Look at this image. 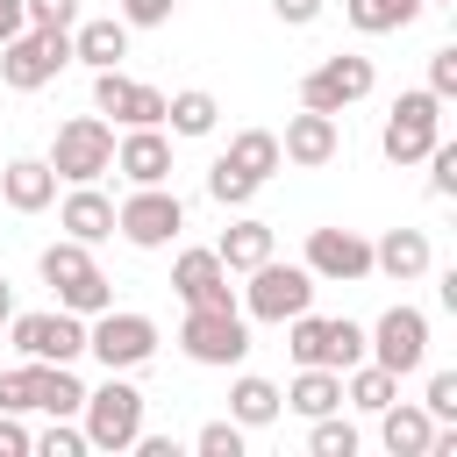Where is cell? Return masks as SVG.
<instances>
[{
	"label": "cell",
	"mask_w": 457,
	"mask_h": 457,
	"mask_svg": "<svg viewBox=\"0 0 457 457\" xmlns=\"http://www.w3.org/2000/svg\"><path fill=\"white\" fill-rule=\"evenodd\" d=\"M64 186H93L100 171H114V129L100 121V114H79V121H64L57 136H50V157H43Z\"/></svg>",
	"instance_id": "obj_1"
},
{
	"label": "cell",
	"mask_w": 457,
	"mask_h": 457,
	"mask_svg": "<svg viewBox=\"0 0 457 457\" xmlns=\"http://www.w3.org/2000/svg\"><path fill=\"white\" fill-rule=\"evenodd\" d=\"M64 64H71V29H21V36L0 43V79H7L14 93L50 86Z\"/></svg>",
	"instance_id": "obj_2"
},
{
	"label": "cell",
	"mask_w": 457,
	"mask_h": 457,
	"mask_svg": "<svg viewBox=\"0 0 457 457\" xmlns=\"http://www.w3.org/2000/svg\"><path fill=\"white\" fill-rule=\"evenodd\" d=\"M86 350L107 364V371H136L157 357V321L150 314H129V307H100L86 321Z\"/></svg>",
	"instance_id": "obj_3"
},
{
	"label": "cell",
	"mask_w": 457,
	"mask_h": 457,
	"mask_svg": "<svg viewBox=\"0 0 457 457\" xmlns=\"http://www.w3.org/2000/svg\"><path fill=\"white\" fill-rule=\"evenodd\" d=\"M179 350H186L193 364H214V371H228V364H243V357H250V321H243L236 307H186Z\"/></svg>",
	"instance_id": "obj_4"
},
{
	"label": "cell",
	"mask_w": 457,
	"mask_h": 457,
	"mask_svg": "<svg viewBox=\"0 0 457 457\" xmlns=\"http://www.w3.org/2000/svg\"><path fill=\"white\" fill-rule=\"evenodd\" d=\"M286 350L300 357V364H328V371H350V364H364V328L357 321H321V314H293L286 321Z\"/></svg>",
	"instance_id": "obj_5"
},
{
	"label": "cell",
	"mask_w": 457,
	"mask_h": 457,
	"mask_svg": "<svg viewBox=\"0 0 457 457\" xmlns=\"http://www.w3.org/2000/svg\"><path fill=\"white\" fill-rule=\"evenodd\" d=\"M86 443L93 450H129L136 436H143V393L121 378V371H107V386L100 393H86Z\"/></svg>",
	"instance_id": "obj_6"
},
{
	"label": "cell",
	"mask_w": 457,
	"mask_h": 457,
	"mask_svg": "<svg viewBox=\"0 0 457 457\" xmlns=\"http://www.w3.org/2000/svg\"><path fill=\"white\" fill-rule=\"evenodd\" d=\"M364 357L386 364L393 378L421 371V364H428V314H421V307H386V314L371 321V336H364Z\"/></svg>",
	"instance_id": "obj_7"
},
{
	"label": "cell",
	"mask_w": 457,
	"mask_h": 457,
	"mask_svg": "<svg viewBox=\"0 0 457 457\" xmlns=\"http://www.w3.org/2000/svg\"><path fill=\"white\" fill-rule=\"evenodd\" d=\"M436 136H443V100H436V93L421 86V93H400V100H393V114H386V136H378V150H386L393 164H421Z\"/></svg>",
	"instance_id": "obj_8"
},
{
	"label": "cell",
	"mask_w": 457,
	"mask_h": 457,
	"mask_svg": "<svg viewBox=\"0 0 457 457\" xmlns=\"http://www.w3.org/2000/svg\"><path fill=\"white\" fill-rule=\"evenodd\" d=\"M314 271L307 264H278V257H264L257 271H250V321H293L300 307H314Z\"/></svg>",
	"instance_id": "obj_9"
},
{
	"label": "cell",
	"mask_w": 457,
	"mask_h": 457,
	"mask_svg": "<svg viewBox=\"0 0 457 457\" xmlns=\"http://www.w3.org/2000/svg\"><path fill=\"white\" fill-rule=\"evenodd\" d=\"M114 228H121L136 250H164V243L186 228V207H179V193H164V186H136V193L114 207Z\"/></svg>",
	"instance_id": "obj_10"
},
{
	"label": "cell",
	"mask_w": 457,
	"mask_h": 457,
	"mask_svg": "<svg viewBox=\"0 0 457 457\" xmlns=\"http://www.w3.org/2000/svg\"><path fill=\"white\" fill-rule=\"evenodd\" d=\"M14 350L36 364H71L86 357V314L57 307V314H14Z\"/></svg>",
	"instance_id": "obj_11"
},
{
	"label": "cell",
	"mask_w": 457,
	"mask_h": 457,
	"mask_svg": "<svg viewBox=\"0 0 457 457\" xmlns=\"http://www.w3.org/2000/svg\"><path fill=\"white\" fill-rule=\"evenodd\" d=\"M364 93H371V57H328L300 79V107H314V114H343Z\"/></svg>",
	"instance_id": "obj_12"
},
{
	"label": "cell",
	"mask_w": 457,
	"mask_h": 457,
	"mask_svg": "<svg viewBox=\"0 0 457 457\" xmlns=\"http://www.w3.org/2000/svg\"><path fill=\"white\" fill-rule=\"evenodd\" d=\"M93 107L114 114V121H129V129H164V93L143 86V79H129L121 64L93 71Z\"/></svg>",
	"instance_id": "obj_13"
},
{
	"label": "cell",
	"mask_w": 457,
	"mask_h": 457,
	"mask_svg": "<svg viewBox=\"0 0 457 457\" xmlns=\"http://www.w3.org/2000/svg\"><path fill=\"white\" fill-rule=\"evenodd\" d=\"M307 271L350 286V278L371 271V243H364L357 228H307Z\"/></svg>",
	"instance_id": "obj_14"
},
{
	"label": "cell",
	"mask_w": 457,
	"mask_h": 457,
	"mask_svg": "<svg viewBox=\"0 0 457 457\" xmlns=\"http://www.w3.org/2000/svg\"><path fill=\"white\" fill-rule=\"evenodd\" d=\"M171 293H179L186 307H236V293H228V264H221L214 250H179V264H171Z\"/></svg>",
	"instance_id": "obj_15"
},
{
	"label": "cell",
	"mask_w": 457,
	"mask_h": 457,
	"mask_svg": "<svg viewBox=\"0 0 457 457\" xmlns=\"http://www.w3.org/2000/svg\"><path fill=\"white\" fill-rule=\"evenodd\" d=\"M336 150H343V136H336V114H314V107H300V114L286 121V136H278V157H286V164H300V171L328 164Z\"/></svg>",
	"instance_id": "obj_16"
},
{
	"label": "cell",
	"mask_w": 457,
	"mask_h": 457,
	"mask_svg": "<svg viewBox=\"0 0 457 457\" xmlns=\"http://www.w3.org/2000/svg\"><path fill=\"white\" fill-rule=\"evenodd\" d=\"M114 164H121V179H136V186H164V179H171V143H164V129H129V136L114 143Z\"/></svg>",
	"instance_id": "obj_17"
},
{
	"label": "cell",
	"mask_w": 457,
	"mask_h": 457,
	"mask_svg": "<svg viewBox=\"0 0 457 457\" xmlns=\"http://www.w3.org/2000/svg\"><path fill=\"white\" fill-rule=\"evenodd\" d=\"M0 200H7L14 214H43V207L57 200V171H50L43 157H14V164L0 171Z\"/></svg>",
	"instance_id": "obj_18"
},
{
	"label": "cell",
	"mask_w": 457,
	"mask_h": 457,
	"mask_svg": "<svg viewBox=\"0 0 457 457\" xmlns=\"http://www.w3.org/2000/svg\"><path fill=\"white\" fill-rule=\"evenodd\" d=\"M428 257H436V250H428V236H421V228H386V236L371 243V271H386V278H400V286H407V278H421V271H428Z\"/></svg>",
	"instance_id": "obj_19"
},
{
	"label": "cell",
	"mask_w": 457,
	"mask_h": 457,
	"mask_svg": "<svg viewBox=\"0 0 457 457\" xmlns=\"http://www.w3.org/2000/svg\"><path fill=\"white\" fill-rule=\"evenodd\" d=\"M71 57L93 64V71L121 64V57H129V21H114V14H100V21H71Z\"/></svg>",
	"instance_id": "obj_20"
},
{
	"label": "cell",
	"mask_w": 457,
	"mask_h": 457,
	"mask_svg": "<svg viewBox=\"0 0 457 457\" xmlns=\"http://www.w3.org/2000/svg\"><path fill=\"white\" fill-rule=\"evenodd\" d=\"M57 221H64V236H79V243H107V236H114V200L93 193V186H71Z\"/></svg>",
	"instance_id": "obj_21"
},
{
	"label": "cell",
	"mask_w": 457,
	"mask_h": 457,
	"mask_svg": "<svg viewBox=\"0 0 457 457\" xmlns=\"http://www.w3.org/2000/svg\"><path fill=\"white\" fill-rule=\"evenodd\" d=\"M29 393H36V414H64V421L86 407V386L71 378V364H36L29 357Z\"/></svg>",
	"instance_id": "obj_22"
},
{
	"label": "cell",
	"mask_w": 457,
	"mask_h": 457,
	"mask_svg": "<svg viewBox=\"0 0 457 457\" xmlns=\"http://www.w3.org/2000/svg\"><path fill=\"white\" fill-rule=\"evenodd\" d=\"M278 400H286L293 414H307V421H314V414H336V407H343V371H328V364H300V378H293Z\"/></svg>",
	"instance_id": "obj_23"
},
{
	"label": "cell",
	"mask_w": 457,
	"mask_h": 457,
	"mask_svg": "<svg viewBox=\"0 0 457 457\" xmlns=\"http://www.w3.org/2000/svg\"><path fill=\"white\" fill-rule=\"evenodd\" d=\"M378 436H386L393 457H428L436 421H428V407H400V400H386V407H378Z\"/></svg>",
	"instance_id": "obj_24"
},
{
	"label": "cell",
	"mask_w": 457,
	"mask_h": 457,
	"mask_svg": "<svg viewBox=\"0 0 457 457\" xmlns=\"http://www.w3.org/2000/svg\"><path fill=\"white\" fill-rule=\"evenodd\" d=\"M214 257H221L228 271H257V264L271 257V228L243 214V221H228V228H221V243H214Z\"/></svg>",
	"instance_id": "obj_25"
},
{
	"label": "cell",
	"mask_w": 457,
	"mask_h": 457,
	"mask_svg": "<svg viewBox=\"0 0 457 457\" xmlns=\"http://www.w3.org/2000/svg\"><path fill=\"white\" fill-rule=\"evenodd\" d=\"M278 386L271 378H257V371H243L236 386H228V421H243V428H264V421H278Z\"/></svg>",
	"instance_id": "obj_26"
},
{
	"label": "cell",
	"mask_w": 457,
	"mask_h": 457,
	"mask_svg": "<svg viewBox=\"0 0 457 457\" xmlns=\"http://www.w3.org/2000/svg\"><path fill=\"white\" fill-rule=\"evenodd\" d=\"M164 121H171V136H214V121H221V100L214 93H171L164 100Z\"/></svg>",
	"instance_id": "obj_27"
},
{
	"label": "cell",
	"mask_w": 457,
	"mask_h": 457,
	"mask_svg": "<svg viewBox=\"0 0 457 457\" xmlns=\"http://www.w3.org/2000/svg\"><path fill=\"white\" fill-rule=\"evenodd\" d=\"M36 264H43V286H50V293H64L71 278H86V271H93V243H79V236H57V243H50Z\"/></svg>",
	"instance_id": "obj_28"
},
{
	"label": "cell",
	"mask_w": 457,
	"mask_h": 457,
	"mask_svg": "<svg viewBox=\"0 0 457 457\" xmlns=\"http://www.w3.org/2000/svg\"><path fill=\"white\" fill-rule=\"evenodd\" d=\"M343 14H350V29H364V36H393V29H407V21L421 14V0H343Z\"/></svg>",
	"instance_id": "obj_29"
},
{
	"label": "cell",
	"mask_w": 457,
	"mask_h": 457,
	"mask_svg": "<svg viewBox=\"0 0 457 457\" xmlns=\"http://www.w3.org/2000/svg\"><path fill=\"white\" fill-rule=\"evenodd\" d=\"M221 157H228V164H243V171H250L257 186H264V179H271V171L286 164V157H278V136H271V129H243V136H236V143L221 150Z\"/></svg>",
	"instance_id": "obj_30"
},
{
	"label": "cell",
	"mask_w": 457,
	"mask_h": 457,
	"mask_svg": "<svg viewBox=\"0 0 457 457\" xmlns=\"http://www.w3.org/2000/svg\"><path fill=\"white\" fill-rule=\"evenodd\" d=\"M343 400H350V407H364V414H378L386 400H400V378H393L386 364H350V378H343Z\"/></svg>",
	"instance_id": "obj_31"
},
{
	"label": "cell",
	"mask_w": 457,
	"mask_h": 457,
	"mask_svg": "<svg viewBox=\"0 0 457 457\" xmlns=\"http://www.w3.org/2000/svg\"><path fill=\"white\" fill-rule=\"evenodd\" d=\"M57 307H71V314H86V321H93V314H100V307H114V286H107V271H100V264H93V271H86V278H71V286H64V293H57Z\"/></svg>",
	"instance_id": "obj_32"
},
{
	"label": "cell",
	"mask_w": 457,
	"mask_h": 457,
	"mask_svg": "<svg viewBox=\"0 0 457 457\" xmlns=\"http://www.w3.org/2000/svg\"><path fill=\"white\" fill-rule=\"evenodd\" d=\"M207 193H214L221 207H243V200L257 193V179H250L243 164H228V157H214V164H207Z\"/></svg>",
	"instance_id": "obj_33"
},
{
	"label": "cell",
	"mask_w": 457,
	"mask_h": 457,
	"mask_svg": "<svg viewBox=\"0 0 457 457\" xmlns=\"http://www.w3.org/2000/svg\"><path fill=\"white\" fill-rule=\"evenodd\" d=\"M314 457H357V428L336 421V414H314V436H307Z\"/></svg>",
	"instance_id": "obj_34"
},
{
	"label": "cell",
	"mask_w": 457,
	"mask_h": 457,
	"mask_svg": "<svg viewBox=\"0 0 457 457\" xmlns=\"http://www.w3.org/2000/svg\"><path fill=\"white\" fill-rule=\"evenodd\" d=\"M421 164H428V193H436V200H450V193H457V143H443V136H436Z\"/></svg>",
	"instance_id": "obj_35"
},
{
	"label": "cell",
	"mask_w": 457,
	"mask_h": 457,
	"mask_svg": "<svg viewBox=\"0 0 457 457\" xmlns=\"http://www.w3.org/2000/svg\"><path fill=\"white\" fill-rule=\"evenodd\" d=\"M193 450H200V457H243V421H207V428L193 436Z\"/></svg>",
	"instance_id": "obj_36"
},
{
	"label": "cell",
	"mask_w": 457,
	"mask_h": 457,
	"mask_svg": "<svg viewBox=\"0 0 457 457\" xmlns=\"http://www.w3.org/2000/svg\"><path fill=\"white\" fill-rule=\"evenodd\" d=\"M36 450L43 457H86V428H71L64 414H50V428L36 436Z\"/></svg>",
	"instance_id": "obj_37"
},
{
	"label": "cell",
	"mask_w": 457,
	"mask_h": 457,
	"mask_svg": "<svg viewBox=\"0 0 457 457\" xmlns=\"http://www.w3.org/2000/svg\"><path fill=\"white\" fill-rule=\"evenodd\" d=\"M29 29H71L79 21V0H21Z\"/></svg>",
	"instance_id": "obj_38"
},
{
	"label": "cell",
	"mask_w": 457,
	"mask_h": 457,
	"mask_svg": "<svg viewBox=\"0 0 457 457\" xmlns=\"http://www.w3.org/2000/svg\"><path fill=\"white\" fill-rule=\"evenodd\" d=\"M421 407H428V421H457V371H436Z\"/></svg>",
	"instance_id": "obj_39"
},
{
	"label": "cell",
	"mask_w": 457,
	"mask_h": 457,
	"mask_svg": "<svg viewBox=\"0 0 457 457\" xmlns=\"http://www.w3.org/2000/svg\"><path fill=\"white\" fill-rule=\"evenodd\" d=\"M0 407H7V414H36V393H29V364L0 371Z\"/></svg>",
	"instance_id": "obj_40"
},
{
	"label": "cell",
	"mask_w": 457,
	"mask_h": 457,
	"mask_svg": "<svg viewBox=\"0 0 457 457\" xmlns=\"http://www.w3.org/2000/svg\"><path fill=\"white\" fill-rule=\"evenodd\" d=\"M428 93H436V100L457 93V43H443V50L428 57Z\"/></svg>",
	"instance_id": "obj_41"
},
{
	"label": "cell",
	"mask_w": 457,
	"mask_h": 457,
	"mask_svg": "<svg viewBox=\"0 0 457 457\" xmlns=\"http://www.w3.org/2000/svg\"><path fill=\"white\" fill-rule=\"evenodd\" d=\"M171 7H179V0H121V21H129V29H164Z\"/></svg>",
	"instance_id": "obj_42"
},
{
	"label": "cell",
	"mask_w": 457,
	"mask_h": 457,
	"mask_svg": "<svg viewBox=\"0 0 457 457\" xmlns=\"http://www.w3.org/2000/svg\"><path fill=\"white\" fill-rule=\"evenodd\" d=\"M29 450H36V436H29V428L0 407V457H29Z\"/></svg>",
	"instance_id": "obj_43"
},
{
	"label": "cell",
	"mask_w": 457,
	"mask_h": 457,
	"mask_svg": "<svg viewBox=\"0 0 457 457\" xmlns=\"http://www.w3.org/2000/svg\"><path fill=\"white\" fill-rule=\"evenodd\" d=\"M271 14H278L286 29H307V21L321 14V0H271Z\"/></svg>",
	"instance_id": "obj_44"
},
{
	"label": "cell",
	"mask_w": 457,
	"mask_h": 457,
	"mask_svg": "<svg viewBox=\"0 0 457 457\" xmlns=\"http://www.w3.org/2000/svg\"><path fill=\"white\" fill-rule=\"evenodd\" d=\"M21 29H29V14H21V0H0V43H7V36H21Z\"/></svg>",
	"instance_id": "obj_45"
},
{
	"label": "cell",
	"mask_w": 457,
	"mask_h": 457,
	"mask_svg": "<svg viewBox=\"0 0 457 457\" xmlns=\"http://www.w3.org/2000/svg\"><path fill=\"white\" fill-rule=\"evenodd\" d=\"M129 450H143V457H179V443H171V436H136Z\"/></svg>",
	"instance_id": "obj_46"
},
{
	"label": "cell",
	"mask_w": 457,
	"mask_h": 457,
	"mask_svg": "<svg viewBox=\"0 0 457 457\" xmlns=\"http://www.w3.org/2000/svg\"><path fill=\"white\" fill-rule=\"evenodd\" d=\"M0 321H14V286L0 278Z\"/></svg>",
	"instance_id": "obj_47"
},
{
	"label": "cell",
	"mask_w": 457,
	"mask_h": 457,
	"mask_svg": "<svg viewBox=\"0 0 457 457\" xmlns=\"http://www.w3.org/2000/svg\"><path fill=\"white\" fill-rule=\"evenodd\" d=\"M421 7H443V0H421Z\"/></svg>",
	"instance_id": "obj_48"
}]
</instances>
